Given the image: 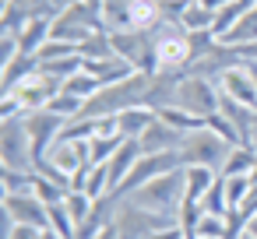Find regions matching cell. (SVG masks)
I'll return each instance as SVG.
<instances>
[{"instance_id":"43","label":"cell","mask_w":257,"mask_h":239,"mask_svg":"<svg viewBox=\"0 0 257 239\" xmlns=\"http://www.w3.org/2000/svg\"><path fill=\"white\" fill-rule=\"evenodd\" d=\"M250 148L257 151V113H253V127H250Z\"/></svg>"},{"instance_id":"34","label":"cell","mask_w":257,"mask_h":239,"mask_svg":"<svg viewBox=\"0 0 257 239\" xmlns=\"http://www.w3.org/2000/svg\"><path fill=\"white\" fill-rule=\"evenodd\" d=\"M50 232H57L60 239H74L78 225H74V218L67 214L64 204H50Z\"/></svg>"},{"instance_id":"28","label":"cell","mask_w":257,"mask_h":239,"mask_svg":"<svg viewBox=\"0 0 257 239\" xmlns=\"http://www.w3.org/2000/svg\"><path fill=\"white\" fill-rule=\"evenodd\" d=\"M64 207H67V214L74 218V225H81V221H88V218H92L95 200H92L85 190H71V193L64 197Z\"/></svg>"},{"instance_id":"45","label":"cell","mask_w":257,"mask_h":239,"mask_svg":"<svg viewBox=\"0 0 257 239\" xmlns=\"http://www.w3.org/2000/svg\"><path fill=\"white\" fill-rule=\"evenodd\" d=\"M239 239H250V235H239Z\"/></svg>"},{"instance_id":"16","label":"cell","mask_w":257,"mask_h":239,"mask_svg":"<svg viewBox=\"0 0 257 239\" xmlns=\"http://www.w3.org/2000/svg\"><path fill=\"white\" fill-rule=\"evenodd\" d=\"M159 120V113L155 109H148V106H134V109H123V113H116V127H120V137H141L152 123Z\"/></svg>"},{"instance_id":"21","label":"cell","mask_w":257,"mask_h":239,"mask_svg":"<svg viewBox=\"0 0 257 239\" xmlns=\"http://www.w3.org/2000/svg\"><path fill=\"white\" fill-rule=\"evenodd\" d=\"M218 43H225V46H246V43H257V4L218 39Z\"/></svg>"},{"instance_id":"29","label":"cell","mask_w":257,"mask_h":239,"mask_svg":"<svg viewBox=\"0 0 257 239\" xmlns=\"http://www.w3.org/2000/svg\"><path fill=\"white\" fill-rule=\"evenodd\" d=\"M113 57V39L109 32H92L85 43H81V60H106Z\"/></svg>"},{"instance_id":"33","label":"cell","mask_w":257,"mask_h":239,"mask_svg":"<svg viewBox=\"0 0 257 239\" xmlns=\"http://www.w3.org/2000/svg\"><path fill=\"white\" fill-rule=\"evenodd\" d=\"M250 190H253L250 172H246V176H225V200H229V211L239 207V204L250 197Z\"/></svg>"},{"instance_id":"23","label":"cell","mask_w":257,"mask_h":239,"mask_svg":"<svg viewBox=\"0 0 257 239\" xmlns=\"http://www.w3.org/2000/svg\"><path fill=\"white\" fill-rule=\"evenodd\" d=\"M60 92H71V95H78V99H85V102H88L92 95H99V92H102V81L81 67L78 74H71V78L64 81V88H60Z\"/></svg>"},{"instance_id":"35","label":"cell","mask_w":257,"mask_h":239,"mask_svg":"<svg viewBox=\"0 0 257 239\" xmlns=\"http://www.w3.org/2000/svg\"><path fill=\"white\" fill-rule=\"evenodd\" d=\"M32 193L50 207V204H64V197H67L71 190H64L60 183H53V179H46V176H36V190H32Z\"/></svg>"},{"instance_id":"20","label":"cell","mask_w":257,"mask_h":239,"mask_svg":"<svg viewBox=\"0 0 257 239\" xmlns=\"http://www.w3.org/2000/svg\"><path fill=\"white\" fill-rule=\"evenodd\" d=\"M257 169V151L250 148V144H232V151H229V158L222 162V176H246V172H253Z\"/></svg>"},{"instance_id":"19","label":"cell","mask_w":257,"mask_h":239,"mask_svg":"<svg viewBox=\"0 0 257 239\" xmlns=\"http://www.w3.org/2000/svg\"><path fill=\"white\" fill-rule=\"evenodd\" d=\"M0 71H4V92H15L29 74L39 71V57H32V53H18L8 67H0Z\"/></svg>"},{"instance_id":"12","label":"cell","mask_w":257,"mask_h":239,"mask_svg":"<svg viewBox=\"0 0 257 239\" xmlns=\"http://www.w3.org/2000/svg\"><path fill=\"white\" fill-rule=\"evenodd\" d=\"M4 211H8L18 225L50 228V207H46L36 193H4Z\"/></svg>"},{"instance_id":"26","label":"cell","mask_w":257,"mask_h":239,"mask_svg":"<svg viewBox=\"0 0 257 239\" xmlns=\"http://www.w3.org/2000/svg\"><path fill=\"white\" fill-rule=\"evenodd\" d=\"M127 137H120V134H95L92 141H88V151H92V165H102V162H109L113 155H116V148L123 144Z\"/></svg>"},{"instance_id":"37","label":"cell","mask_w":257,"mask_h":239,"mask_svg":"<svg viewBox=\"0 0 257 239\" xmlns=\"http://www.w3.org/2000/svg\"><path fill=\"white\" fill-rule=\"evenodd\" d=\"M194 0H159V11H162V22L166 25H180L183 29V15Z\"/></svg>"},{"instance_id":"44","label":"cell","mask_w":257,"mask_h":239,"mask_svg":"<svg viewBox=\"0 0 257 239\" xmlns=\"http://www.w3.org/2000/svg\"><path fill=\"white\" fill-rule=\"evenodd\" d=\"M253 78H257V64H253Z\"/></svg>"},{"instance_id":"2","label":"cell","mask_w":257,"mask_h":239,"mask_svg":"<svg viewBox=\"0 0 257 239\" xmlns=\"http://www.w3.org/2000/svg\"><path fill=\"white\" fill-rule=\"evenodd\" d=\"M183 193H187V169H173L166 176L148 179L145 186H138L123 200L141 204V207H152V211H162V214H176L180 204H183Z\"/></svg>"},{"instance_id":"27","label":"cell","mask_w":257,"mask_h":239,"mask_svg":"<svg viewBox=\"0 0 257 239\" xmlns=\"http://www.w3.org/2000/svg\"><path fill=\"white\" fill-rule=\"evenodd\" d=\"M36 176H39V172L0 169V183H4V193H32V190H36Z\"/></svg>"},{"instance_id":"1","label":"cell","mask_w":257,"mask_h":239,"mask_svg":"<svg viewBox=\"0 0 257 239\" xmlns=\"http://www.w3.org/2000/svg\"><path fill=\"white\" fill-rule=\"evenodd\" d=\"M148 88H152V74L134 71L127 81L106 85L99 95H92V99L85 102L81 116H116V113H123V109L145 106V102H148Z\"/></svg>"},{"instance_id":"11","label":"cell","mask_w":257,"mask_h":239,"mask_svg":"<svg viewBox=\"0 0 257 239\" xmlns=\"http://www.w3.org/2000/svg\"><path fill=\"white\" fill-rule=\"evenodd\" d=\"M43 162H50V165L64 169L67 176H74L78 169H92V151H88V141L57 137V141H53V148L46 151V158H43Z\"/></svg>"},{"instance_id":"4","label":"cell","mask_w":257,"mask_h":239,"mask_svg":"<svg viewBox=\"0 0 257 239\" xmlns=\"http://www.w3.org/2000/svg\"><path fill=\"white\" fill-rule=\"evenodd\" d=\"M232 144L222 141L215 130L201 127V130H190L180 144V158L183 165H208V169H222V162L229 158Z\"/></svg>"},{"instance_id":"10","label":"cell","mask_w":257,"mask_h":239,"mask_svg":"<svg viewBox=\"0 0 257 239\" xmlns=\"http://www.w3.org/2000/svg\"><path fill=\"white\" fill-rule=\"evenodd\" d=\"M64 116L50 113V109H36V113H25V127H29V137H32V151H36V165L46 158V151L53 148V141L60 137L64 130Z\"/></svg>"},{"instance_id":"31","label":"cell","mask_w":257,"mask_h":239,"mask_svg":"<svg viewBox=\"0 0 257 239\" xmlns=\"http://www.w3.org/2000/svg\"><path fill=\"white\" fill-rule=\"evenodd\" d=\"M201 204H204V211H208V214H229V200H225V176H222V172L215 176V183L208 186V193L201 197Z\"/></svg>"},{"instance_id":"38","label":"cell","mask_w":257,"mask_h":239,"mask_svg":"<svg viewBox=\"0 0 257 239\" xmlns=\"http://www.w3.org/2000/svg\"><path fill=\"white\" fill-rule=\"evenodd\" d=\"M204 127H208V130H215L222 141H229V144H239V134H236V127H232V123H229L222 113H211V116L204 120Z\"/></svg>"},{"instance_id":"13","label":"cell","mask_w":257,"mask_h":239,"mask_svg":"<svg viewBox=\"0 0 257 239\" xmlns=\"http://www.w3.org/2000/svg\"><path fill=\"white\" fill-rule=\"evenodd\" d=\"M218 92L229 95L232 102H243L250 109H257V78H253V64H239L232 71H225L218 78Z\"/></svg>"},{"instance_id":"9","label":"cell","mask_w":257,"mask_h":239,"mask_svg":"<svg viewBox=\"0 0 257 239\" xmlns=\"http://www.w3.org/2000/svg\"><path fill=\"white\" fill-rule=\"evenodd\" d=\"M173 169H183L180 148H176V151H159V155H141V158H138V165L131 169V176L113 190V197H116V200H123L127 193H134V190H138V186H145L148 179L166 176V172H173Z\"/></svg>"},{"instance_id":"15","label":"cell","mask_w":257,"mask_h":239,"mask_svg":"<svg viewBox=\"0 0 257 239\" xmlns=\"http://www.w3.org/2000/svg\"><path fill=\"white\" fill-rule=\"evenodd\" d=\"M85 71L88 74H95L99 81H102V88L106 85H116V81H127L131 74H134V67L123 60V57H106V60H85Z\"/></svg>"},{"instance_id":"32","label":"cell","mask_w":257,"mask_h":239,"mask_svg":"<svg viewBox=\"0 0 257 239\" xmlns=\"http://www.w3.org/2000/svg\"><path fill=\"white\" fill-rule=\"evenodd\" d=\"M39 64H53V60H71V57H81V46H74V43H64V39H50L39 53Z\"/></svg>"},{"instance_id":"3","label":"cell","mask_w":257,"mask_h":239,"mask_svg":"<svg viewBox=\"0 0 257 239\" xmlns=\"http://www.w3.org/2000/svg\"><path fill=\"white\" fill-rule=\"evenodd\" d=\"M113 225H116L120 239H152L155 232L180 225V218L152 211V207H141V204H131V200H120V207L113 214Z\"/></svg>"},{"instance_id":"5","label":"cell","mask_w":257,"mask_h":239,"mask_svg":"<svg viewBox=\"0 0 257 239\" xmlns=\"http://www.w3.org/2000/svg\"><path fill=\"white\" fill-rule=\"evenodd\" d=\"M218 102H222V92H218L215 81L197 78V74H183V78H180L173 106H180V109H187V113L208 120L211 113H218Z\"/></svg>"},{"instance_id":"41","label":"cell","mask_w":257,"mask_h":239,"mask_svg":"<svg viewBox=\"0 0 257 239\" xmlns=\"http://www.w3.org/2000/svg\"><path fill=\"white\" fill-rule=\"evenodd\" d=\"M201 4H204V8H211V11L218 15V11H222L225 4H232V0H201Z\"/></svg>"},{"instance_id":"7","label":"cell","mask_w":257,"mask_h":239,"mask_svg":"<svg viewBox=\"0 0 257 239\" xmlns=\"http://www.w3.org/2000/svg\"><path fill=\"white\" fill-rule=\"evenodd\" d=\"M113 39V53L123 57L134 71L155 74V29H123V32H109Z\"/></svg>"},{"instance_id":"40","label":"cell","mask_w":257,"mask_h":239,"mask_svg":"<svg viewBox=\"0 0 257 239\" xmlns=\"http://www.w3.org/2000/svg\"><path fill=\"white\" fill-rule=\"evenodd\" d=\"M236 50H239L243 64H257V43H246V46H236Z\"/></svg>"},{"instance_id":"22","label":"cell","mask_w":257,"mask_h":239,"mask_svg":"<svg viewBox=\"0 0 257 239\" xmlns=\"http://www.w3.org/2000/svg\"><path fill=\"white\" fill-rule=\"evenodd\" d=\"M99 4H102L106 32H123V29H131V4H134V0H99Z\"/></svg>"},{"instance_id":"8","label":"cell","mask_w":257,"mask_h":239,"mask_svg":"<svg viewBox=\"0 0 257 239\" xmlns=\"http://www.w3.org/2000/svg\"><path fill=\"white\" fill-rule=\"evenodd\" d=\"M190 64V36L180 25L159 22L155 29V71H183Z\"/></svg>"},{"instance_id":"42","label":"cell","mask_w":257,"mask_h":239,"mask_svg":"<svg viewBox=\"0 0 257 239\" xmlns=\"http://www.w3.org/2000/svg\"><path fill=\"white\" fill-rule=\"evenodd\" d=\"M243 235H250V239H257V214H250V221H246V232Z\"/></svg>"},{"instance_id":"39","label":"cell","mask_w":257,"mask_h":239,"mask_svg":"<svg viewBox=\"0 0 257 239\" xmlns=\"http://www.w3.org/2000/svg\"><path fill=\"white\" fill-rule=\"evenodd\" d=\"M11 239H60V235H57V232H50V228H32V225H18Z\"/></svg>"},{"instance_id":"14","label":"cell","mask_w":257,"mask_h":239,"mask_svg":"<svg viewBox=\"0 0 257 239\" xmlns=\"http://www.w3.org/2000/svg\"><path fill=\"white\" fill-rule=\"evenodd\" d=\"M183 137H187V134H180V130L169 127L166 120H155L138 141H141V151H145V155H159V151H176V148L183 144Z\"/></svg>"},{"instance_id":"30","label":"cell","mask_w":257,"mask_h":239,"mask_svg":"<svg viewBox=\"0 0 257 239\" xmlns=\"http://www.w3.org/2000/svg\"><path fill=\"white\" fill-rule=\"evenodd\" d=\"M46 109L57 113V116H64V120H74V116H81L85 99H78V95H71V92H57V95L46 102Z\"/></svg>"},{"instance_id":"24","label":"cell","mask_w":257,"mask_h":239,"mask_svg":"<svg viewBox=\"0 0 257 239\" xmlns=\"http://www.w3.org/2000/svg\"><path fill=\"white\" fill-rule=\"evenodd\" d=\"M211 29H215V11L204 8L201 0H194L183 15V32H211Z\"/></svg>"},{"instance_id":"6","label":"cell","mask_w":257,"mask_h":239,"mask_svg":"<svg viewBox=\"0 0 257 239\" xmlns=\"http://www.w3.org/2000/svg\"><path fill=\"white\" fill-rule=\"evenodd\" d=\"M0 165L4 169H25V172H36V151H32V137H29V127H25V116L18 120H4L0 127Z\"/></svg>"},{"instance_id":"36","label":"cell","mask_w":257,"mask_h":239,"mask_svg":"<svg viewBox=\"0 0 257 239\" xmlns=\"http://www.w3.org/2000/svg\"><path fill=\"white\" fill-rule=\"evenodd\" d=\"M194 239H225V214H204L197 221Z\"/></svg>"},{"instance_id":"17","label":"cell","mask_w":257,"mask_h":239,"mask_svg":"<svg viewBox=\"0 0 257 239\" xmlns=\"http://www.w3.org/2000/svg\"><path fill=\"white\" fill-rule=\"evenodd\" d=\"M218 113L236 127V134H239V144H250V127H253V113L257 109H250V106H243V102H232L229 95H222V102H218Z\"/></svg>"},{"instance_id":"25","label":"cell","mask_w":257,"mask_h":239,"mask_svg":"<svg viewBox=\"0 0 257 239\" xmlns=\"http://www.w3.org/2000/svg\"><path fill=\"white\" fill-rule=\"evenodd\" d=\"M159 120H166V123L176 127L180 134H190V130H201V127H204L201 116H194V113H187V109H180V106H166V109H159Z\"/></svg>"},{"instance_id":"18","label":"cell","mask_w":257,"mask_h":239,"mask_svg":"<svg viewBox=\"0 0 257 239\" xmlns=\"http://www.w3.org/2000/svg\"><path fill=\"white\" fill-rule=\"evenodd\" d=\"M50 36H53V18H29V25L22 29V36H18V43H22V53H39L46 43H50Z\"/></svg>"}]
</instances>
